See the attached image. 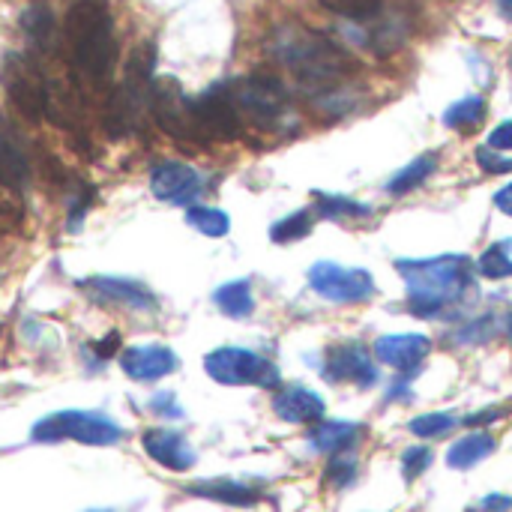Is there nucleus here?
<instances>
[{"instance_id":"1","label":"nucleus","mask_w":512,"mask_h":512,"mask_svg":"<svg viewBox=\"0 0 512 512\" xmlns=\"http://www.w3.org/2000/svg\"><path fill=\"white\" fill-rule=\"evenodd\" d=\"M294 75L297 81L312 90L315 96L336 90L345 84L348 72L354 69V60L348 57L345 48H339L333 39H327L324 33L306 30L300 24L282 27L273 36V48H270Z\"/></svg>"},{"instance_id":"2","label":"nucleus","mask_w":512,"mask_h":512,"mask_svg":"<svg viewBox=\"0 0 512 512\" xmlns=\"http://www.w3.org/2000/svg\"><path fill=\"white\" fill-rule=\"evenodd\" d=\"M405 288L408 306L417 318H438L441 312L459 306L465 294L474 288L471 261L462 255L420 258V261H396Z\"/></svg>"},{"instance_id":"3","label":"nucleus","mask_w":512,"mask_h":512,"mask_svg":"<svg viewBox=\"0 0 512 512\" xmlns=\"http://www.w3.org/2000/svg\"><path fill=\"white\" fill-rule=\"evenodd\" d=\"M75 69L102 84L114 66V21L102 0H75L63 21Z\"/></svg>"},{"instance_id":"4","label":"nucleus","mask_w":512,"mask_h":512,"mask_svg":"<svg viewBox=\"0 0 512 512\" xmlns=\"http://www.w3.org/2000/svg\"><path fill=\"white\" fill-rule=\"evenodd\" d=\"M30 438L36 444H57V441H78L87 447H111L117 441H123V429L108 420L105 414H93V411H57L42 417Z\"/></svg>"},{"instance_id":"5","label":"nucleus","mask_w":512,"mask_h":512,"mask_svg":"<svg viewBox=\"0 0 512 512\" xmlns=\"http://www.w3.org/2000/svg\"><path fill=\"white\" fill-rule=\"evenodd\" d=\"M204 372L222 387H276L279 369L249 348H216L204 357Z\"/></svg>"},{"instance_id":"6","label":"nucleus","mask_w":512,"mask_h":512,"mask_svg":"<svg viewBox=\"0 0 512 512\" xmlns=\"http://www.w3.org/2000/svg\"><path fill=\"white\" fill-rule=\"evenodd\" d=\"M231 96H234L237 108L246 111L249 120L258 123V126L273 129L288 117V93L279 84V78H273V75L258 72V75H249V78H240L231 87Z\"/></svg>"},{"instance_id":"7","label":"nucleus","mask_w":512,"mask_h":512,"mask_svg":"<svg viewBox=\"0 0 512 512\" xmlns=\"http://www.w3.org/2000/svg\"><path fill=\"white\" fill-rule=\"evenodd\" d=\"M150 111L159 123V129H165L171 138L180 141H201L198 123H195V111L189 96L183 93V87L174 78H159L150 87Z\"/></svg>"},{"instance_id":"8","label":"nucleus","mask_w":512,"mask_h":512,"mask_svg":"<svg viewBox=\"0 0 512 512\" xmlns=\"http://www.w3.org/2000/svg\"><path fill=\"white\" fill-rule=\"evenodd\" d=\"M192 111H195L201 141H234L243 132L240 108L231 96V87L225 84H216L204 96H198L192 102Z\"/></svg>"},{"instance_id":"9","label":"nucleus","mask_w":512,"mask_h":512,"mask_svg":"<svg viewBox=\"0 0 512 512\" xmlns=\"http://www.w3.org/2000/svg\"><path fill=\"white\" fill-rule=\"evenodd\" d=\"M309 285L318 297L330 303H363L375 294V279L357 267H339L333 261H318L309 270Z\"/></svg>"},{"instance_id":"10","label":"nucleus","mask_w":512,"mask_h":512,"mask_svg":"<svg viewBox=\"0 0 512 512\" xmlns=\"http://www.w3.org/2000/svg\"><path fill=\"white\" fill-rule=\"evenodd\" d=\"M78 288L90 300H96L102 306H123V309H132V312H153L159 306L156 294L144 282L123 279V276H93V279H81Z\"/></svg>"},{"instance_id":"11","label":"nucleus","mask_w":512,"mask_h":512,"mask_svg":"<svg viewBox=\"0 0 512 512\" xmlns=\"http://www.w3.org/2000/svg\"><path fill=\"white\" fill-rule=\"evenodd\" d=\"M6 93L12 99V105L27 117V120H42L48 111V90L42 75L36 72V66H30L27 60H9L6 66Z\"/></svg>"},{"instance_id":"12","label":"nucleus","mask_w":512,"mask_h":512,"mask_svg":"<svg viewBox=\"0 0 512 512\" xmlns=\"http://www.w3.org/2000/svg\"><path fill=\"white\" fill-rule=\"evenodd\" d=\"M150 192L165 204L192 207V201L204 192V180L186 162H159L150 171Z\"/></svg>"},{"instance_id":"13","label":"nucleus","mask_w":512,"mask_h":512,"mask_svg":"<svg viewBox=\"0 0 512 512\" xmlns=\"http://www.w3.org/2000/svg\"><path fill=\"white\" fill-rule=\"evenodd\" d=\"M324 378L333 384L351 381L357 387H372L378 384V369L369 357V351L357 342L348 345H333L324 357Z\"/></svg>"},{"instance_id":"14","label":"nucleus","mask_w":512,"mask_h":512,"mask_svg":"<svg viewBox=\"0 0 512 512\" xmlns=\"http://www.w3.org/2000/svg\"><path fill=\"white\" fill-rule=\"evenodd\" d=\"M432 354V342L423 333H390L375 342V357L402 375L417 372Z\"/></svg>"},{"instance_id":"15","label":"nucleus","mask_w":512,"mask_h":512,"mask_svg":"<svg viewBox=\"0 0 512 512\" xmlns=\"http://www.w3.org/2000/svg\"><path fill=\"white\" fill-rule=\"evenodd\" d=\"M120 369L141 384L162 381L177 372V354L165 345H135L120 354Z\"/></svg>"},{"instance_id":"16","label":"nucleus","mask_w":512,"mask_h":512,"mask_svg":"<svg viewBox=\"0 0 512 512\" xmlns=\"http://www.w3.org/2000/svg\"><path fill=\"white\" fill-rule=\"evenodd\" d=\"M144 453L156 465H162L165 471H174V474H183L195 465L192 444L180 432H171V429H150L144 435Z\"/></svg>"},{"instance_id":"17","label":"nucleus","mask_w":512,"mask_h":512,"mask_svg":"<svg viewBox=\"0 0 512 512\" xmlns=\"http://www.w3.org/2000/svg\"><path fill=\"white\" fill-rule=\"evenodd\" d=\"M324 399L318 393H312L309 387L291 384L282 387L273 399V411L279 420L291 423V426H309V423H321L324 417Z\"/></svg>"},{"instance_id":"18","label":"nucleus","mask_w":512,"mask_h":512,"mask_svg":"<svg viewBox=\"0 0 512 512\" xmlns=\"http://www.w3.org/2000/svg\"><path fill=\"white\" fill-rule=\"evenodd\" d=\"M186 492L204 501L228 504V507H255L261 501V495L252 486H243L237 480H201V483H192Z\"/></svg>"},{"instance_id":"19","label":"nucleus","mask_w":512,"mask_h":512,"mask_svg":"<svg viewBox=\"0 0 512 512\" xmlns=\"http://www.w3.org/2000/svg\"><path fill=\"white\" fill-rule=\"evenodd\" d=\"M360 438V426L357 423H345V420H327V423H318L312 426L309 432V444L315 453H348Z\"/></svg>"},{"instance_id":"20","label":"nucleus","mask_w":512,"mask_h":512,"mask_svg":"<svg viewBox=\"0 0 512 512\" xmlns=\"http://www.w3.org/2000/svg\"><path fill=\"white\" fill-rule=\"evenodd\" d=\"M495 453V438L489 432H474L465 435L462 441H456L447 453V465L456 471H468L474 465H480L483 459H489Z\"/></svg>"},{"instance_id":"21","label":"nucleus","mask_w":512,"mask_h":512,"mask_svg":"<svg viewBox=\"0 0 512 512\" xmlns=\"http://www.w3.org/2000/svg\"><path fill=\"white\" fill-rule=\"evenodd\" d=\"M213 303L219 306L222 315L228 318H249L255 312V297H252V285L246 279L237 282H225L222 288H216Z\"/></svg>"},{"instance_id":"22","label":"nucleus","mask_w":512,"mask_h":512,"mask_svg":"<svg viewBox=\"0 0 512 512\" xmlns=\"http://www.w3.org/2000/svg\"><path fill=\"white\" fill-rule=\"evenodd\" d=\"M435 168H438V156L435 153H423V156H417L411 165H405L402 171H396L393 177H390V183H387V192L390 195H408V192H414L417 186H423L432 174H435Z\"/></svg>"},{"instance_id":"23","label":"nucleus","mask_w":512,"mask_h":512,"mask_svg":"<svg viewBox=\"0 0 512 512\" xmlns=\"http://www.w3.org/2000/svg\"><path fill=\"white\" fill-rule=\"evenodd\" d=\"M27 183H30L27 159L21 156V150L9 138L0 135V186H6L12 192H21Z\"/></svg>"},{"instance_id":"24","label":"nucleus","mask_w":512,"mask_h":512,"mask_svg":"<svg viewBox=\"0 0 512 512\" xmlns=\"http://www.w3.org/2000/svg\"><path fill=\"white\" fill-rule=\"evenodd\" d=\"M483 120H486V99L483 96H465L444 111V123L456 132H474Z\"/></svg>"},{"instance_id":"25","label":"nucleus","mask_w":512,"mask_h":512,"mask_svg":"<svg viewBox=\"0 0 512 512\" xmlns=\"http://www.w3.org/2000/svg\"><path fill=\"white\" fill-rule=\"evenodd\" d=\"M21 30L27 33V39H30L39 51H48L51 42H54V18H51L48 6H30V9L21 15Z\"/></svg>"},{"instance_id":"26","label":"nucleus","mask_w":512,"mask_h":512,"mask_svg":"<svg viewBox=\"0 0 512 512\" xmlns=\"http://www.w3.org/2000/svg\"><path fill=\"white\" fill-rule=\"evenodd\" d=\"M186 222L201 231L204 237H225L231 231V219L225 210L219 207H201V204H192L186 207Z\"/></svg>"},{"instance_id":"27","label":"nucleus","mask_w":512,"mask_h":512,"mask_svg":"<svg viewBox=\"0 0 512 512\" xmlns=\"http://www.w3.org/2000/svg\"><path fill=\"white\" fill-rule=\"evenodd\" d=\"M318 213L324 219H363L372 213L369 204H360L354 198H345V195H333V192H318Z\"/></svg>"},{"instance_id":"28","label":"nucleus","mask_w":512,"mask_h":512,"mask_svg":"<svg viewBox=\"0 0 512 512\" xmlns=\"http://www.w3.org/2000/svg\"><path fill=\"white\" fill-rule=\"evenodd\" d=\"M512 240H501L495 246H489L480 261H477V270L486 276V279H510L512 276V255H510Z\"/></svg>"},{"instance_id":"29","label":"nucleus","mask_w":512,"mask_h":512,"mask_svg":"<svg viewBox=\"0 0 512 512\" xmlns=\"http://www.w3.org/2000/svg\"><path fill=\"white\" fill-rule=\"evenodd\" d=\"M309 231H312V216L306 210H297L270 228V240L273 243H294V240H303Z\"/></svg>"},{"instance_id":"30","label":"nucleus","mask_w":512,"mask_h":512,"mask_svg":"<svg viewBox=\"0 0 512 512\" xmlns=\"http://www.w3.org/2000/svg\"><path fill=\"white\" fill-rule=\"evenodd\" d=\"M324 9L342 15V18H351V21H366V18H375L384 6V0H318Z\"/></svg>"},{"instance_id":"31","label":"nucleus","mask_w":512,"mask_h":512,"mask_svg":"<svg viewBox=\"0 0 512 512\" xmlns=\"http://www.w3.org/2000/svg\"><path fill=\"white\" fill-rule=\"evenodd\" d=\"M417 438H441L447 432L456 429V417L453 414H423L417 420H411L408 426Z\"/></svg>"},{"instance_id":"32","label":"nucleus","mask_w":512,"mask_h":512,"mask_svg":"<svg viewBox=\"0 0 512 512\" xmlns=\"http://www.w3.org/2000/svg\"><path fill=\"white\" fill-rule=\"evenodd\" d=\"M432 462H435V453L429 447H411V450H405V456H402V474H405V480L408 483L417 480L420 474H426L432 468Z\"/></svg>"},{"instance_id":"33","label":"nucleus","mask_w":512,"mask_h":512,"mask_svg":"<svg viewBox=\"0 0 512 512\" xmlns=\"http://www.w3.org/2000/svg\"><path fill=\"white\" fill-rule=\"evenodd\" d=\"M327 480H330L336 489L351 486V483L357 480V459H354V456H345V453L333 456V462L327 465Z\"/></svg>"},{"instance_id":"34","label":"nucleus","mask_w":512,"mask_h":512,"mask_svg":"<svg viewBox=\"0 0 512 512\" xmlns=\"http://www.w3.org/2000/svg\"><path fill=\"white\" fill-rule=\"evenodd\" d=\"M477 165H480L486 174H510L512 171L510 156H501V153L492 150V147H480V150H477Z\"/></svg>"},{"instance_id":"35","label":"nucleus","mask_w":512,"mask_h":512,"mask_svg":"<svg viewBox=\"0 0 512 512\" xmlns=\"http://www.w3.org/2000/svg\"><path fill=\"white\" fill-rule=\"evenodd\" d=\"M93 192L96 189H84V195H78V198H72V204H69V219H66V231H81V222H84V216H87V210H90V204H93Z\"/></svg>"},{"instance_id":"36","label":"nucleus","mask_w":512,"mask_h":512,"mask_svg":"<svg viewBox=\"0 0 512 512\" xmlns=\"http://www.w3.org/2000/svg\"><path fill=\"white\" fill-rule=\"evenodd\" d=\"M150 411L156 417H168V420H180L183 417V408H180V402H177L174 393H156L150 399Z\"/></svg>"},{"instance_id":"37","label":"nucleus","mask_w":512,"mask_h":512,"mask_svg":"<svg viewBox=\"0 0 512 512\" xmlns=\"http://www.w3.org/2000/svg\"><path fill=\"white\" fill-rule=\"evenodd\" d=\"M492 333H495V318H483V321H477V324H471L468 330H462L459 336V342H465V345H474V342H486V339H492Z\"/></svg>"},{"instance_id":"38","label":"nucleus","mask_w":512,"mask_h":512,"mask_svg":"<svg viewBox=\"0 0 512 512\" xmlns=\"http://www.w3.org/2000/svg\"><path fill=\"white\" fill-rule=\"evenodd\" d=\"M486 147H492V150H512V120H504L498 129H492Z\"/></svg>"},{"instance_id":"39","label":"nucleus","mask_w":512,"mask_h":512,"mask_svg":"<svg viewBox=\"0 0 512 512\" xmlns=\"http://www.w3.org/2000/svg\"><path fill=\"white\" fill-rule=\"evenodd\" d=\"M510 510H512L510 495H489V498H483L477 507H471L468 512H510Z\"/></svg>"},{"instance_id":"40","label":"nucleus","mask_w":512,"mask_h":512,"mask_svg":"<svg viewBox=\"0 0 512 512\" xmlns=\"http://www.w3.org/2000/svg\"><path fill=\"white\" fill-rule=\"evenodd\" d=\"M507 411L504 408H489V411H480V414H471V417H465V426H486V423H495V420H501Z\"/></svg>"},{"instance_id":"41","label":"nucleus","mask_w":512,"mask_h":512,"mask_svg":"<svg viewBox=\"0 0 512 512\" xmlns=\"http://www.w3.org/2000/svg\"><path fill=\"white\" fill-rule=\"evenodd\" d=\"M117 348H120V333H117V330H114V333H108L102 342H96V345H93V351H96L102 360H108Z\"/></svg>"},{"instance_id":"42","label":"nucleus","mask_w":512,"mask_h":512,"mask_svg":"<svg viewBox=\"0 0 512 512\" xmlns=\"http://www.w3.org/2000/svg\"><path fill=\"white\" fill-rule=\"evenodd\" d=\"M495 207H498L501 213L512 216V183H507V186L495 195Z\"/></svg>"},{"instance_id":"43","label":"nucleus","mask_w":512,"mask_h":512,"mask_svg":"<svg viewBox=\"0 0 512 512\" xmlns=\"http://www.w3.org/2000/svg\"><path fill=\"white\" fill-rule=\"evenodd\" d=\"M501 3V9L507 12V15H512V0H498Z\"/></svg>"},{"instance_id":"44","label":"nucleus","mask_w":512,"mask_h":512,"mask_svg":"<svg viewBox=\"0 0 512 512\" xmlns=\"http://www.w3.org/2000/svg\"><path fill=\"white\" fill-rule=\"evenodd\" d=\"M87 512H114V510H87Z\"/></svg>"},{"instance_id":"45","label":"nucleus","mask_w":512,"mask_h":512,"mask_svg":"<svg viewBox=\"0 0 512 512\" xmlns=\"http://www.w3.org/2000/svg\"><path fill=\"white\" fill-rule=\"evenodd\" d=\"M510 342H512V321H510Z\"/></svg>"}]
</instances>
